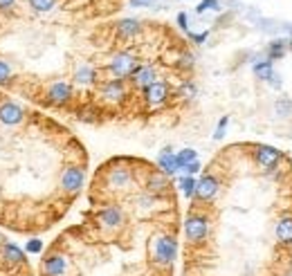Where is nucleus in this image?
<instances>
[{"label": "nucleus", "instance_id": "f257e3e1", "mask_svg": "<svg viewBox=\"0 0 292 276\" xmlns=\"http://www.w3.org/2000/svg\"><path fill=\"white\" fill-rule=\"evenodd\" d=\"M72 229L79 236L81 245L88 249V254H81L79 247L70 240V236L61 234L54 243L63 249L68 258V267L61 276H173V267L160 265L153 258V249L144 258H122L117 263L108 251L106 236L94 229L88 220Z\"/></svg>", "mask_w": 292, "mask_h": 276}, {"label": "nucleus", "instance_id": "f03ea898", "mask_svg": "<svg viewBox=\"0 0 292 276\" xmlns=\"http://www.w3.org/2000/svg\"><path fill=\"white\" fill-rule=\"evenodd\" d=\"M140 63H142L140 54H135L133 50H126V47H124V50H115L113 54L108 56L106 63L102 65V70H104V76H106V79H128Z\"/></svg>", "mask_w": 292, "mask_h": 276}, {"label": "nucleus", "instance_id": "7ed1b4c3", "mask_svg": "<svg viewBox=\"0 0 292 276\" xmlns=\"http://www.w3.org/2000/svg\"><path fill=\"white\" fill-rule=\"evenodd\" d=\"M140 99L146 108L160 110L164 106H169L171 99H175V85L169 79H157L140 92Z\"/></svg>", "mask_w": 292, "mask_h": 276}, {"label": "nucleus", "instance_id": "20e7f679", "mask_svg": "<svg viewBox=\"0 0 292 276\" xmlns=\"http://www.w3.org/2000/svg\"><path fill=\"white\" fill-rule=\"evenodd\" d=\"M32 115L34 113H30L23 104L9 97H0V126L3 128H21Z\"/></svg>", "mask_w": 292, "mask_h": 276}, {"label": "nucleus", "instance_id": "39448f33", "mask_svg": "<svg viewBox=\"0 0 292 276\" xmlns=\"http://www.w3.org/2000/svg\"><path fill=\"white\" fill-rule=\"evenodd\" d=\"M220 191V177L216 175L214 168H205V173L196 180V191H193V198L191 202H209L218 196Z\"/></svg>", "mask_w": 292, "mask_h": 276}, {"label": "nucleus", "instance_id": "423d86ee", "mask_svg": "<svg viewBox=\"0 0 292 276\" xmlns=\"http://www.w3.org/2000/svg\"><path fill=\"white\" fill-rule=\"evenodd\" d=\"M144 191L153 196H171L173 193V182L160 171V168H148L144 175Z\"/></svg>", "mask_w": 292, "mask_h": 276}, {"label": "nucleus", "instance_id": "0eeeda50", "mask_svg": "<svg viewBox=\"0 0 292 276\" xmlns=\"http://www.w3.org/2000/svg\"><path fill=\"white\" fill-rule=\"evenodd\" d=\"M285 157V153H281L279 148L267 146V144H252V159L256 166L261 168H272Z\"/></svg>", "mask_w": 292, "mask_h": 276}, {"label": "nucleus", "instance_id": "6e6552de", "mask_svg": "<svg viewBox=\"0 0 292 276\" xmlns=\"http://www.w3.org/2000/svg\"><path fill=\"white\" fill-rule=\"evenodd\" d=\"M142 32H144V25L137 18H122V21L115 23V41L119 43L135 41Z\"/></svg>", "mask_w": 292, "mask_h": 276}, {"label": "nucleus", "instance_id": "1a4fd4ad", "mask_svg": "<svg viewBox=\"0 0 292 276\" xmlns=\"http://www.w3.org/2000/svg\"><path fill=\"white\" fill-rule=\"evenodd\" d=\"M157 168L164 173L166 177H173L178 173V164H175V153L171 146H164L157 155Z\"/></svg>", "mask_w": 292, "mask_h": 276}, {"label": "nucleus", "instance_id": "9d476101", "mask_svg": "<svg viewBox=\"0 0 292 276\" xmlns=\"http://www.w3.org/2000/svg\"><path fill=\"white\" fill-rule=\"evenodd\" d=\"M285 47H288V41H272L270 45H267V61H279L285 56Z\"/></svg>", "mask_w": 292, "mask_h": 276}, {"label": "nucleus", "instance_id": "9b49d317", "mask_svg": "<svg viewBox=\"0 0 292 276\" xmlns=\"http://www.w3.org/2000/svg\"><path fill=\"white\" fill-rule=\"evenodd\" d=\"M254 76L256 79H261V81H270L272 79V74H274V65H272V61H258V63H254Z\"/></svg>", "mask_w": 292, "mask_h": 276}, {"label": "nucleus", "instance_id": "f8f14e48", "mask_svg": "<svg viewBox=\"0 0 292 276\" xmlns=\"http://www.w3.org/2000/svg\"><path fill=\"white\" fill-rule=\"evenodd\" d=\"M27 5H30V9L36 14H50V12H54L59 0H27Z\"/></svg>", "mask_w": 292, "mask_h": 276}, {"label": "nucleus", "instance_id": "ddd939ff", "mask_svg": "<svg viewBox=\"0 0 292 276\" xmlns=\"http://www.w3.org/2000/svg\"><path fill=\"white\" fill-rule=\"evenodd\" d=\"M12 81H14V67H12V63L0 56V85H3V88H9V85H12Z\"/></svg>", "mask_w": 292, "mask_h": 276}, {"label": "nucleus", "instance_id": "4468645a", "mask_svg": "<svg viewBox=\"0 0 292 276\" xmlns=\"http://www.w3.org/2000/svg\"><path fill=\"white\" fill-rule=\"evenodd\" d=\"M198 159V153L193 151V148H182V151L175 153V164H178V171H182L186 164L196 162Z\"/></svg>", "mask_w": 292, "mask_h": 276}, {"label": "nucleus", "instance_id": "2eb2a0df", "mask_svg": "<svg viewBox=\"0 0 292 276\" xmlns=\"http://www.w3.org/2000/svg\"><path fill=\"white\" fill-rule=\"evenodd\" d=\"M178 187H180V191L184 193V198H193V191H196V177L193 175H184V177H180L178 180Z\"/></svg>", "mask_w": 292, "mask_h": 276}, {"label": "nucleus", "instance_id": "dca6fc26", "mask_svg": "<svg viewBox=\"0 0 292 276\" xmlns=\"http://www.w3.org/2000/svg\"><path fill=\"white\" fill-rule=\"evenodd\" d=\"M274 108H276V115H279V117H288V115H292V101L288 97H281L274 104Z\"/></svg>", "mask_w": 292, "mask_h": 276}, {"label": "nucleus", "instance_id": "f3484780", "mask_svg": "<svg viewBox=\"0 0 292 276\" xmlns=\"http://www.w3.org/2000/svg\"><path fill=\"white\" fill-rule=\"evenodd\" d=\"M43 251V240L38 238H30L25 245V254H41Z\"/></svg>", "mask_w": 292, "mask_h": 276}, {"label": "nucleus", "instance_id": "a211bd4d", "mask_svg": "<svg viewBox=\"0 0 292 276\" xmlns=\"http://www.w3.org/2000/svg\"><path fill=\"white\" fill-rule=\"evenodd\" d=\"M207 9H214V12H218V9H220L218 0H203V3L196 7V14H205Z\"/></svg>", "mask_w": 292, "mask_h": 276}, {"label": "nucleus", "instance_id": "6ab92c4d", "mask_svg": "<svg viewBox=\"0 0 292 276\" xmlns=\"http://www.w3.org/2000/svg\"><path fill=\"white\" fill-rule=\"evenodd\" d=\"M227 124H229V117H227V115H225V117H220L218 128H216V133H214V139H216V142H220V139L225 137V128H227Z\"/></svg>", "mask_w": 292, "mask_h": 276}, {"label": "nucleus", "instance_id": "aec40b11", "mask_svg": "<svg viewBox=\"0 0 292 276\" xmlns=\"http://www.w3.org/2000/svg\"><path fill=\"white\" fill-rule=\"evenodd\" d=\"M200 171H203V166H200V162H198V159H196V162H191V164H186V166L182 168V173H184V175H198V173Z\"/></svg>", "mask_w": 292, "mask_h": 276}, {"label": "nucleus", "instance_id": "412c9836", "mask_svg": "<svg viewBox=\"0 0 292 276\" xmlns=\"http://www.w3.org/2000/svg\"><path fill=\"white\" fill-rule=\"evenodd\" d=\"M186 36H189L191 43H196V45H203L205 41H207L209 32H200V34H193V32H186Z\"/></svg>", "mask_w": 292, "mask_h": 276}, {"label": "nucleus", "instance_id": "4be33fe9", "mask_svg": "<svg viewBox=\"0 0 292 276\" xmlns=\"http://www.w3.org/2000/svg\"><path fill=\"white\" fill-rule=\"evenodd\" d=\"M21 0H0V14H9L14 7H18Z\"/></svg>", "mask_w": 292, "mask_h": 276}, {"label": "nucleus", "instance_id": "5701e85b", "mask_svg": "<svg viewBox=\"0 0 292 276\" xmlns=\"http://www.w3.org/2000/svg\"><path fill=\"white\" fill-rule=\"evenodd\" d=\"M175 21H178V27H180V30H182V32H189V18H186L184 12H180Z\"/></svg>", "mask_w": 292, "mask_h": 276}, {"label": "nucleus", "instance_id": "b1692460", "mask_svg": "<svg viewBox=\"0 0 292 276\" xmlns=\"http://www.w3.org/2000/svg\"><path fill=\"white\" fill-rule=\"evenodd\" d=\"M267 83H270L272 88H281V76H279V74H276V72H274V74H272V79L267 81Z\"/></svg>", "mask_w": 292, "mask_h": 276}, {"label": "nucleus", "instance_id": "393cba45", "mask_svg": "<svg viewBox=\"0 0 292 276\" xmlns=\"http://www.w3.org/2000/svg\"><path fill=\"white\" fill-rule=\"evenodd\" d=\"M151 0H131V7H140V5H148Z\"/></svg>", "mask_w": 292, "mask_h": 276}, {"label": "nucleus", "instance_id": "a878e982", "mask_svg": "<svg viewBox=\"0 0 292 276\" xmlns=\"http://www.w3.org/2000/svg\"><path fill=\"white\" fill-rule=\"evenodd\" d=\"M288 47H290V50H292V41H288Z\"/></svg>", "mask_w": 292, "mask_h": 276}]
</instances>
